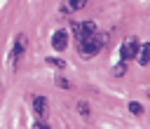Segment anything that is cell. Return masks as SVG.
Listing matches in <instances>:
<instances>
[{"instance_id": "6da1fadb", "label": "cell", "mask_w": 150, "mask_h": 129, "mask_svg": "<svg viewBox=\"0 0 150 129\" xmlns=\"http://www.w3.org/2000/svg\"><path fill=\"white\" fill-rule=\"evenodd\" d=\"M105 42H108V35L105 33H89V35H84V38L77 40V49H80V54L84 59H91V56H96L103 49Z\"/></svg>"}, {"instance_id": "7a4b0ae2", "label": "cell", "mask_w": 150, "mask_h": 129, "mask_svg": "<svg viewBox=\"0 0 150 129\" xmlns=\"http://www.w3.org/2000/svg\"><path fill=\"white\" fill-rule=\"evenodd\" d=\"M138 38H127L124 40V45H122V49H120V56H122V61H131V59H136V52H138Z\"/></svg>"}, {"instance_id": "3957f363", "label": "cell", "mask_w": 150, "mask_h": 129, "mask_svg": "<svg viewBox=\"0 0 150 129\" xmlns=\"http://www.w3.org/2000/svg\"><path fill=\"white\" fill-rule=\"evenodd\" d=\"M52 47H54L56 52H61V49L68 47V35H66V30H56V33L52 35Z\"/></svg>"}, {"instance_id": "277c9868", "label": "cell", "mask_w": 150, "mask_h": 129, "mask_svg": "<svg viewBox=\"0 0 150 129\" xmlns=\"http://www.w3.org/2000/svg\"><path fill=\"white\" fill-rule=\"evenodd\" d=\"M23 49H26V35H16V42H14V49H12V63H16L21 59Z\"/></svg>"}, {"instance_id": "5b68a950", "label": "cell", "mask_w": 150, "mask_h": 129, "mask_svg": "<svg viewBox=\"0 0 150 129\" xmlns=\"http://www.w3.org/2000/svg\"><path fill=\"white\" fill-rule=\"evenodd\" d=\"M33 110H35L38 117H45L47 115V101H45V96H35L33 99Z\"/></svg>"}, {"instance_id": "8992f818", "label": "cell", "mask_w": 150, "mask_h": 129, "mask_svg": "<svg viewBox=\"0 0 150 129\" xmlns=\"http://www.w3.org/2000/svg\"><path fill=\"white\" fill-rule=\"evenodd\" d=\"M136 59H138L141 66H148L150 63V45H141L138 52H136Z\"/></svg>"}, {"instance_id": "52a82bcc", "label": "cell", "mask_w": 150, "mask_h": 129, "mask_svg": "<svg viewBox=\"0 0 150 129\" xmlns=\"http://www.w3.org/2000/svg\"><path fill=\"white\" fill-rule=\"evenodd\" d=\"M89 0H66L63 5V12H77V9H84Z\"/></svg>"}, {"instance_id": "ba28073f", "label": "cell", "mask_w": 150, "mask_h": 129, "mask_svg": "<svg viewBox=\"0 0 150 129\" xmlns=\"http://www.w3.org/2000/svg\"><path fill=\"white\" fill-rule=\"evenodd\" d=\"M124 70H127V61H120V63L112 66V75H115V77H122Z\"/></svg>"}, {"instance_id": "9c48e42d", "label": "cell", "mask_w": 150, "mask_h": 129, "mask_svg": "<svg viewBox=\"0 0 150 129\" xmlns=\"http://www.w3.org/2000/svg\"><path fill=\"white\" fill-rule=\"evenodd\" d=\"M129 110H131L134 115H143V106H141V103H136V101H131V103H129Z\"/></svg>"}, {"instance_id": "30bf717a", "label": "cell", "mask_w": 150, "mask_h": 129, "mask_svg": "<svg viewBox=\"0 0 150 129\" xmlns=\"http://www.w3.org/2000/svg\"><path fill=\"white\" fill-rule=\"evenodd\" d=\"M52 66H56V68H66V61H61V59H47Z\"/></svg>"}, {"instance_id": "8fae6325", "label": "cell", "mask_w": 150, "mask_h": 129, "mask_svg": "<svg viewBox=\"0 0 150 129\" xmlns=\"http://www.w3.org/2000/svg\"><path fill=\"white\" fill-rule=\"evenodd\" d=\"M56 84H59V87H63V89H68V87H70V82H68V80H63V77H56Z\"/></svg>"}, {"instance_id": "7c38bea8", "label": "cell", "mask_w": 150, "mask_h": 129, "mask_svg": "<svg viewBox=\"0 0 150 129\" xmlns=\"http://www.w3.org/2000/svg\"><path fill=\"white\" fill-rule=\"evenodd\" d=\"M77 108H80V113H82L84 117L89 115V106H87V103H77Z\"/></svg>"}, {"instance_id": "4fadbf2b", "label": "cell", "mask_w": 150, "mask_h": 129, "mask_svg": "<svg viewBox=\"0 0 150 129\" xmlns=\"http://www.w3.org/2000/svg\"><path fill=\"white\" fill-rule=\"evenodd\" d=\"M148 96H150V89H148Z\"/></svg>"}]
</instances>
